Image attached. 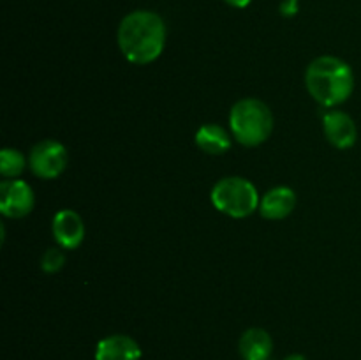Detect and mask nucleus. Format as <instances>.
Returning a JSON list of instances; mask_svg holds the SVG:
<instances>
[{"label": "nucleus", "instance_id": "obj_1", "mask_svg": "<svg viewBox=\"0 0 361 360\" xmlns=\"http://www.w3.org/2000/svg\"><path fill=\"white\" fill-rule=\"evenodd\" d=\"M118 48L129 62L147 66L162 55L166 23L154 11H133L118 25Z\"/></svg>", "mask_w": 361, "mask_h": 360}, {"label": "nucleus", "instance_id": "obj_2", "mask_svg": "<svg viewBox=\"0 0 361 360\" xmlns=\"http://www.w3.org/2000/svg\"><path fill=\"white\" fill-rule=\"evenodd\" d=\"M305 87L316 102L335 108L351 97L355 90V73L338 56H317L305 71Z\"/></svg>", "mask_w": 361, "mask_h": 360}, {"label": "nucleus", "instance_id": "obj_3", "mask_svg": "<svg viewBox=\"0 0 361 360\" xmlns=\"http://www.w3.org/2000/svg\"><path fill=\"white\" fill-rule=\"evenodd\" d=\"M229 131L243 147H257L270 138L274 115L259 99H240L229 112Z\"/></svg>", "mask_w": 361, "mask_h": 360}, {"label": "nucleus", "instance_id": "obj_4", "mask_svg": "<svg viewBox=\"0 0 361 360\" xmlns=\"http://www.w3.org/2000/svg\"><path fill=\"white\" fill-rule=\"evenodd\" d=\"M212 203L222 214L233 219L249 217L259 208V193L250 180L243 176H226L212 189Z\"/></svg>", "mask_w": 361, "mask_h": 360}, {"label": "nucleus", "instance_id": "obj_5", "mask_svg": "<svg viewBox=\"0 0 361 360\" xmlns=\"http://www.w3.org/2000/svg\"><path fill=\"white\" fill-rule=\"evenodd\" d=\"M67 162H69L67 148L55 140L39 141L28 155V166H30L32 173L44 180H51L62 175Z\"/></svg>", "mask_w": 361, "mask_h": 360}, {"label": "nucleus", "instance_id": "obj_6", "mask_svg": "<svg viewBox=\"0 0 361 360\" xmlns=\"http://www.w3.org/2000/svg\"><path fill=\"white\" fill-rule=\"evenodd\" d=\"M34 191L25 180L9 179L0 184V212L6 217H25L34 210Z\"/></svg>", "mask_w": 361, "mask_h": 360}, {"label": "nucleus", "instance_id": "obj_7", "mask_svg": "<svg viewBox=\"0 0 361 360\" xmlns=\"http://www.w3.org/2000/svg\"><path fill=\"white\" fill-rule=\"evenodd\" d=\"M53 239L56 240L62 249L73 251L81 246L85 239V222L78 212L71 208L56 212L51 222Z\"/></svg>", "mask_w": 361, "mask_h": 360}, {"label": "nucleus", "instance_id": "obj_8", "mask_svg": "<svg viewBox=\"0 0 361 360\" xmlns=\"http://www.w3.org/2000/svg\"><path fill=\"white\" fill-rule=\"evenodd\" d=\"M323 131L326 140L335 148H351L358 138V129L351 115L341 109H331L323 116Z\"/></svg>", "mask_w": 361, "mask_h": 360}, {"label": "nucleus", "instance_id": "obj_9", "mask_svg": "<svg viewBox=\"0 0 361 360\" xmlns=\"http://www.w3.org/2000/svg\"><path fill=\"white\" fill-rule=\"evenodd\" d=\"M141 348L133 337L126 334L108 335L101 339L95 348V360H140Z\"/></svg>", "mask_w": 361, "mask_h": 360}, {"label": "nucleus", "instance_id": "obj_10", "mask_svg": "<svg viewBox=\"0 0 361 360\" xmlns=\"http://www.w3.org/2000/svg\"><path fill=\"white\" fill-rule=\"evenodd\" d=\"M296 207V194L291 187H274L259 201V212L264 219L281 221L286 219Z\"/></svg>", "mask_w": 361, "mask_h": 360}, {"label": "nucleus", "instance_id": "obj_11", "mask_svg": "<svg viewBox=\"0 0 361 360\" xmlns=\"http://www.w3.org/2000/svg\"><path fill=\"white\" fill-rule=\"evenodd\" d=\"M238 352L243 360H268L274 352L271 335L263 328H249L240 337Z\"/></svg>", "mask_w": 361, "mask_h": 360}, {"label": "nucleus", "instance_id": "obj_12", "mask_svg": "<svg viewBox=\"0 0 361 360\" xmlns=\"http://www.w3.org/2000/svg\"><path fill=\"white\" fill-rule=\"evenodd\" d=\"M196 145L207 154L221 155L231 148V134L219 124H204L197 129Z\"/></svg>", "mask_w": 361, "mask_h": 360}, {"label": "nucleus", "instance_id": "obj_13", "mask_svg": "<svg viewBox=\"0 0 361 360\" xmlns=\"http://www.w3.org/2000/svg\"><path fill=\"white\" fill-rule=\"evenodd\" d=\"M27 168V159L16 148H4L0 152V173L6 179H16Z\"/></svg>", "mask_w": 361, "mask_h": 360}, {"label": "nucleus", "instance_id": "obj_14", "mask_svg": "<svg viewBox=\"0 0 361 360\" xmlns=\"http://www.w3.org/2000/svg\"><path fill=\"white\" fill-rule=\"evenodd\" d=\"M66 265V254H63L62 247H49L41 258V268L48 274H55V272L62 270Z\"/></svg>", "mask_w": 361, "mask_h": 360}, {"label": "nucleus", "instance_id": "obj_15", "mask_svg": "<svg viewBox=\"0 0 361 360\" xmlns=\"http://www.w3.org/2000/svg\"><path fill=\"white\" fill-rule=\"evenodd\" d=\"M281 13L282 16H295L298 13V2L296 0H284L281 4Z\"/></svg>", "mask_w": 361, "mask_h": 360}, {"label": "nucleus", "instance_id": "obj_16", "mask_svg": "<svg viewBox=\"0 0 361 360\" xmlns=\"http://www.w3.org/2000/svg\"><path fill=\"white\" fill-rule=\"evenodd\" d=\"M224 2L228 4V6L236 7V9H245V7L249 6V4L252 2V0H224Z\"/></svg>", "mask_w": 361, "mask_h": 360}, {"label": "nucleus", "instance_id": "obj_17", "mask_svg": "<svg viewBox=\"0 0 361 360\" xmlns=\"http://www.w3.org/2000/svg\"><path fill=\"white\" fill-rule=\"evenodd\" d=\"M284 360H307L303 355H298V353H293V355H288Z\"/></svg>", "mask_w": 361, "mask_h": 360}, {"label": "nucleus", "instance_id": "obj_18", "mask_svg": "<svg viewBox=\"0 0 361 360\" xmlns=\"http://www.w3.org/2000/svg\"><path fill=\"white\" fill-rule=\"evenodd\" d=\"M296 2H298V0H296Z\"/></svg>", "mask_w": 361, "mask_h": 360}]
</instances>
